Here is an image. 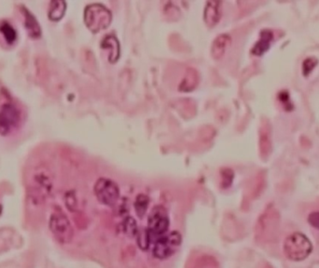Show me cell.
<instances>
[{
    "label": "cell",
    "instance_id": "obj_1",
    "mask_svg": "<svg viewBox=\"0 0 319 268\" xmlns=\"http://www.w3.org/2000/svg\"><path fill=\"white\" fill-rule=\"evenodd\" d=\"M311 241L301 233H294L287 238L284 244V251L289 259L302 261L312 252Z\"/></svg>",
    "mask_w": 319,
    "mask_h": 268
},
{
    "label": "cell",
    "instance_id": "obj_2",
    "mask_svg": "<svg viewBox=\"0 0 319 268\" xmlns=\"http://www.w3.org/2000/svg\"><path fill=\"white\" fill-rule=\"evenodd\" d=\"M111 20V12L101 4H91L85 9V24L87 27L94 33H97L107 27L110 24Z\"/></svg>",
    "mask_w": 319,
    "mask_h": 268
},
{
    "label": "cell",
    "instance_id": "obj_3",
    "mask_svg": "<svg viewBox=\"0 0 319 268\" xmlns=\"http://www.w3.org/2000/svg\"><path fill=\"white\" fill-rule=\"evenodd\" d=\"M182 242V237L179 232H170L163 235L154 242L153 255L155 258L164 260L169 258L179 250Z\"/></svg>",
    "mask_w": 319,
    "mask_h": 268
},
{
    "label": "cell",
    "instance_id": "obj_4",
    "mask_svg": "<svg viewBox=\"0 0 319 268\" xmlns=\"http://www.w3.org/2000/svg\"><path fill=\"white\" fill-rule=\"evenodd\" d=\"M169 227V219L165 209L161 206H156L150 214L148 220V234L150 241L155 242L163 236Z\"/></svg>",
    "mask_w": 319,
    "mask_h": 268
},
{
    "label": "cell",
    "instance_id": "obj_5",
    "mask_svg": "<svg viewBox=\"0 0 319 268\" xmlns=\"http://www.w3.org/2000/svg\"><path fill=\"white\" fill-rule=\"evenodd\" d=\"M50 229L57 241L61 243H69L73 238V228L66 218V215L62 213H53L50 220Z\"/></svg>",
    "mask_w": 319,
    "mask_h": 268
},
{
    "label": "cell",
    "instance_id": "obj_6",
    "mask_svg": "<svg viewBox=\"0 0 319 268\" xmlns=\"http://www.w3.org/2000/svg\"><path fill=\"white\" fill-rule=\"evenodd\" d=\"M94 193L97 199L106 206H113L119 199L120 190L112 180L101 178L94 185Z\"/></svg>",
    "mask_w": 319,
    "mask_h": 268
},
{
    "label": "cell",
    "instance_id": "obj_7",
    "mask_svg": "<svg viewBox=\"0 0 319 268\" xmlns=\"http://www.w3.org/2000/svg\"><path fill=\"white\" fill-rule=\"evenodd\" d=\"M20 121L21 113L14 104H3L0 108V134H10L19 125Z\"/></svg>",
    "mask_w": 319,
    "mask_h": 268
},
{
    "label": "cell",
    "instance_id": "obj_8",
    "mask_svg": "<svg viewBox=\"0 0 319 268\" xmlns=\"http://www.w3.org/2000/svg\"><path fill=\"white\" fill-rule=\"evenodd\" d=\"M53 189V183L48 171L38 170L33 177V185L31 187V195L34 201H42L46 198Z\"/></svg>",
    "mask_w": 319,
    "mask_h": 268
},
{
    "label": "cell",
    "instance_id": "obj_9",
    "mask_svg": "<svg viewBox=\"0 0 319 268\" xmlns=\"http://www.w3.org/2000/svg\"><path fill=\"white\" fill-rule=\"evenodd\" d=\"M205 22L208 26H214L220 19V2L209 1L205 9Z\"/></svg>",
    "mask_w": 319,
    "mask_h": 268
},
{
    "label": "cell",
    "instance_id": "obj_10",
    "mask_svg": "<svg viewBox=\"0 0 319 268\" xmlns=\"http://www.w3.org/2000/svg\"><path fill=\"white\" fill-rule=\"evenodd\" d=\"M23 13L25 15V25L28 32V35L33 38H38L41 35V29L38 24L37 19L29 11L28 9L23 7Z\"/></svg>",
    "mask_w": 319,
    "mask_h": 268
},
{
    "label": "cell",
    "instance_id": "obj_11",
    "mask_svg": "<svg viewBox=\"0 0 319 268\" xmlns=\"http://www.w3.org/2000/svg\"><path fill=\"white\" fill-rule=\"evenodd\" d=\"M231 43V37L226 34H222L216 37L212 45L211 53L215 59H220L225 53L226 49Z\"/></svg>",
    "mask_w": 319,
    "mask_h": 268
},
{
    "label": "cell",
    "instance_id": "obj_12",
    "mask_svg": "<svg viewBox=\"0 0 319 268\" xmlns=\"http://www.w3.org/2000/svg\"><path fill=\"white\" fill-rule=\"evenodd\" d=\"M101 46L104 49H109L110 54H109V60L111 63H114L118 60L120 57V43L115 36L108 35L105 37L101 43Z\"/></svg>",
    "mask_w": 319,
    "mask_h": 268
},
{
    "label": "cell",
    "instance_id": "obj_13",
    "mask_svg": "<svg viewBox=\"0 0 319 268\" xmlns=\"http://www.w3.org/2000/svg\"><path fill=\"white\" fill-rule=\"evenodd\" d=\"M272 40V32L268 31V30L263 31L261 34V38H260L259 42L254 47L252 52L256 55H262L270 48Z\"/></svg>",
    "mask_w": 319,
    "mask_h": 268
},
{
    "label": "cell",
    "instance_id": "obj_14",
    "mask_svg": "<svg viewBox=\"0 0 319 268\" xmlns=\"http://www.w3.org/2000/svg\"><path fill=\"white\" fill-rule=\"evenodd\" d=\"M66 4L65 1H53L49 9V18L52 21H59L64 17L66 12Z\"/></svg>",
    "mask_w": 319,
    "mask_h": 268
},
{
    "label": "cell",
    "instance_id": "obj_15",
    "mask_svg": "<svg viewBox=\"0 0 319 268\" xmlns=\"http://www.w3.org/2000/svg\"><path fill=\"white\" fill-rule=\"evenodd\" d=\"M0 33L9 44H12L16 40L17 33L8 22H3L0 24Z\"/></svg>",
    "mask_w": 319,
    "mask_h": 268
},
{
    "label": "cell",
    "instance_id": "obj_16",
    "mask_svg": "<svg viewBox=\"0 0 319 268\" xmlns=\"http://www.w3.org/2000/svg\"><path fill=\"white\" fill-rule=\"evenodd\" d=\"M149 203H150V199H149L148 195H139L136 197L134 208H135V212L138 214L139 217H142L145 214L147 209H148Z\"/></svg>",
    "mask_w": 319,
    "mask_h": 268
},
{
    "label": "cell",
    "instance_id": "obj_17",
    "mask_svg": "<svg viewBox=\"0 0 319 268\" xmlns=\"http://www.w3.org/2000/svg\"><path fill=\"white\" fill-rule=\"evenodd\" d=\"M122 225H123V230L128 236L133 237V236H136L138 234L136 222L132 217L126 218L124 220L123 223H122Z\"/></svg>",
    "mask_w": 319,
    "mask_h": 268
},
{
    "label": "cell",
    "instance_id": "obj_18",
    "mask_svg": "<svg viewBox=\"0 0 319 268\" xmlns=\"http://www.w3.org/2000/svg\"><path fill=\"white\" fill-rule=\"evenodd\" d=\"M317 61L315 59H307L304 63H303V73L304 74H309L310 72L314 69V67L317 65Z\"/></svg>",
    "mask_w": 319,
    "mask_h": 268
},
{
    "label": "cell",
    "instance_id": "obj_19",
    "mask_svg": "<svg viewBox=\"0 0 319 268\" xmlns=\"http://www.w3.org/2000/svg\"><path fill=\"white\" fill-rule=\"evenodd\" d=\"M308 222L313 227L319 230V212L311 213L308 217Z\"/></svg>",
    "mask_w": 319,
    "mask_h": 268
},
{
    "label": "cell",
    "instance_id": "obj_20",
    "mask_svg": "<svg viewBox=\"0 0 319 268\" xmlns=\"http://www.w3.org/2000/svg\"><path fill=\"white\" fill-rule=\"evenodd\" d=\"M1 213H2V206L0 205V214H1Z\"/></svg>",
    "mask_w": 319,
    "mask_h": 268
}]
</instances>
